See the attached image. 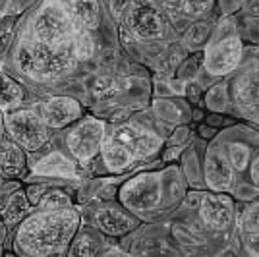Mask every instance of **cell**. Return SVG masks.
Segmentation results:
<instances>
[{
    "label": "cell",
    "mask_w": 259,
    "mask_h": 257,
    "mask_svg": "<svg viewBox=\"0 0 259 257\" xmlns=\"http://www.w3.org/2000/svg\"><path fill=\"white\" fill-rule=\"evenodd\" d=\"M23 101V87L10 77L8 74L0 72V110H12Z\"/></svg>",
    "instance_id": "cell-17"
},
{
    "label": "cell",
    "mask_w": 259,
    "mask_h": 257,
    "mask_svg": "<svg viewBox=\"0 0 259 257\" xmlns=\"http://www.w3.org/2000/svg\"><path fill=\"white\" fill-rule=\"evenodd\" d=\"M205 182L213 192H227L232 186V166L217 147L205 157Z\"/></svg>",
    "instance_id": "cell-13"
},
{
    "label": "cell",
    "mask_w": 259,
    "mask_h": 257,
    "mask_svg": "<svg viewBox=\"0 0 259 257\" xmlns=\"http://www.w3.org/2000/svg\"><path fill=\"white\" fill-rule=\"evenodd\" d=\"M199 64H203V54H194L190 60H186V64L180 68V77H186V75H195Z\"/></svg>",
    "instance_id": "cell-27"
},
{
    "label": "cell",
    "mask_w": 259,
    "mask_h": 257,
    "mask_svg": "<svg viewBox=\"0 0 259 257\" xmlns=\"http://www.w3.org/2000/svg\"><path fill=\"white\" fill-rule=\"evenodd\" d=\"M215 6V0H182L180 2V8L186 16H192V18H199V16H205L213 10Z\"/></svg>",
    "instance_id": "cell-24"
},
{
    "label": "cell",
    "mask_w": 259,
    "mask_h": 257,
    "mask_svg": "<svg viewBox=\"0 0 259 257\" xmlns=\"http://www.w3.org/2000/svg\"><path fill=\"white\" fill-rule=\"evenodd\" d=\"M25 162L23 149L12 140L0 141V168L4 170H20Z\"/></svg>",
    "instance_id": "cell-18"
},
{
    "label": "cell",
    "mask_w": 259,
    "mask_h": 257,
    "mask_svg": "<svg viewBox=\"0 0 259 257\" xmlns=\"http://www.w3.org/2000/svg\"><path fill=\"white\" fill-rule=\"evenodd\" d=\"M246 247H248L249 253H253V255H259V232H248Z\"/></svg>",
    "instance_id": "cell-30"
},
{
    "label": "cell",
    "mask_w": 259,
    "mask_h": 257,
    "mask_svg": "<svg viewBox=\"0 0 259 257\" xmlns=\"http://www.w3.org/2000/svg\"><path fill=\"white\" fill-rule=\"evenodd\" d=\"M114 87V79L110 77V75H99L97 79L93 81V91L99 93V95H103V93H107Z\"/></svg>",
    "instance_id": "cell-28"
},
{
    "label": "cell",
    "mask_w": 259,
    "mask_h": 257,
    "mask_svg": "<svg viewBox=\"0 0 259 257\" xmlns=\"http://www.w3.org/2000/svg\"><path fill=\"white\" fill-rule=\"evenodd\" d=\"M6 132L12 140L16 141L23 151H37L41 149L49 141V126L43 122L41 114L33 108H18L10 110L6 118Z\"/></svg>",
    "instance_id": "cell-5"
},
{
    "label": "cell",
    "mask_w": 259,
    "mask_h": 257,
    "mask_svg": "<svg viewBox=\"0 0 259 257\" xmlns=\"http://www.w3.org/2000/svg\"><path fill=\"white\" fill-rule=\"evenodd\" d=\"M0 255H2V247H0Z\"/></svg>",
    "instance_id": "cell-36"
},
{
    "label": "cell",
    "mask_w": 259,
    "mask_h": 257,
    "mask_svg": "<svg viewBox=\"0 0 259 257\" xmlns=\"http://www.w3.org/2000/svg\"><path fill=\"white\" fill-rule=\"evenodd\" d=\"M62 2L77 27H83L89 31L97 29L99 22H101L99 0H62Z\"/></svg>",
    "instance_id": "cell-14"
},
{
    "label": "cell",
    "mask_w": 259,
    "mask_h": 257,
    "mask_svg": "<svg viewBox=\"0 0 259 257\" xmlns=\"http://www.w3.org/2000/svg\"><path fill=\"white\" fill-rule=\"evenodd\" d=\"M162 182L155 172H145L126 182L120 190V201L132 213H145L155 209L161 201Z\"/></svg>",
    "instance_id": "cell-8"
},
{
    "label": "cell",
    "mask_w": 259,
    "mask_h": 257,
    "mask_svg": "<svg viewBox=\"0 0 259 257\" xmlns=\"http://www.w3.org/2000/svg\"><path fill=\"white\" fill-rule=\"evenodd\" d=\"M244 228L248 232H259V203H253L244 213Z\"/></svg>",
    "instance_id": "cell-26"
},
{
    "label": "cell",
    "mask_w": 259,
    "mask_h": 257,
    "mask_svg": "<svg viewBox=\"0 0 259 257\" xmlns=\"http://www.w3.org/2000/svg\"><path fill=\"white\" fill-rule=\"evenodd\" d=\"M39 114L51 130H60L76 124L83 114V108L72 97H51L41 105Z\"/></svg>",
    "instance_id": "cell-10"
},
{
    "label": "cell",
    "mask_w": 259,
    "mask_h": 257,
    "mask_svg": "<svg viewBox=\"0 0 259 257\" xmlns=\"http://www.w3.org/2000/svg\"><path fill=\"white\" fill-rule=\"evenodd\" d=\"M31 209L33 205L27 199V193L23 192V190H16L8 197V201L4 203L2 211H0V217L6 223V226H16L18 223H22L27 215L33 213Z\"/></svg>",
    "instance_id": "cell-16"
},
{
    "label": "cell",
    "mask_w": 259,
    "mask_h": 257,
    "mask_svg": "<svg viewBox=\"0 0 259 257\" xmlns=\"http://www.w3.org/2000/svg\"><path fill=\"white\" fill-rule=\"evenodd\" d=\"M166 2H178V0H166Z\"/></svg>",
    "instance_id": "cell-35"
},
{
    "label": "cell",
    "mask_w": 259,
    "mask_h": 257,
    "mask_svg": "<svg viewBox=\"0 0 259 257\" xmlns=\"http://www.w3.org/2000/svg\"><path fill=\"white\" fill-rule=\"evenodd\" d=\"M209 33H211V25L205 22H199V23H194L186 35H184V45L188 47V49H199V47H203L207 43V39H209Z\"/></svg>",
    "instance_id": "cell-23"
},
{
    "label": "cell",
    "mask_w": 259,
    "mask_h": 257,
    "mask_svg": "<svg viewBox=\"0 0 259 257\" xmlns=\"http://www.w3.org/2000/svg\"><path fill=\"white\" fill-rule=\"evenodd\" d=\"M199 132H201V136H203V138H213V136H215V130L205 128V126H201V128H199Z\"/></svg>",
    "instance_id": "cell-33"
},
{
    "label": "cell",
    "mask_w": 259,
    "mask_h": 257,
    "mask_svg": "<svg viewBox=\"0 0 259 257\" xmlns=\"http://www.w3.org/2000/svg\"><path fill=\"white\" fill-rule=\"evenodd\" d=\"M33 172L39 176H60V178H68V176H76V164L64 157L60 151H53L47 157L33 166Z\"/></svg>",
    "instance_id": "cell-15"
},
{
    "label": "cell",
    "mask_w": 259,
    "mask_h": 257,
    "mask_svg": "<svg viewBox=\"0 0 259 257\" xmlns=\"http://www.w3.org/2000/svg\"><path fill=\"white\" fill-rule=\"evenodd\" d=\"M130 0H112V12H116V14H120V12H124V8L128 6Z\"/></svg>",
    "instance_id": "cell-32"
},
{
    "label": "cell",
    "mask_w": 259,
    "mask_h": 257,
    "mask_svg": "<svg viewBox=\"0 0 259 257\" xmlns=\"http://www.w3.org/2000/svg\"><path fill=\"white\" fill-rule=\"evenodd\" d=\"M159 149L161 140L153 132L136 126H120L112 134H105L101 155L110 170L120 172L130 168L136 159L153 157Z\"/></svg>",
    "instance_id": "cell-3"
},
{
    "label": "cell",
    "mask_w": 259,
    "mask_h": 257,
    "mask_svg": "<svg viewBox=\"0 0 259 257\" xmlns=\"http://www.w3.org/2000/svg\"><path fill=\"white\" fill-rule=\"evenodd\" d=\"M242 58V43L238 37H227L207 47L203 54V66L211 75H225L232 72Z\"/></svg>",
    "instance_id": "cell-9"
},
{
    "label": "cell",
    "mask_w": 259,
    "mask_h": 257,
    "mask_svg": "<svg viewBox=\"0 0 259 257\" xmlns=\"http://www.w3.org/2000/svg\"><path fill=\"white\" fill-rule=\"evenodd\" d=\"M228 161L232 164V168L244 170L249 161V149L244 143H232L228 147Z\"/></svg>",
    "instance_id": "cell-25"
},
{
    "label": "cell",
    "mask_w": 259,
    "mask_h": 257,
    "mask_svg": "<svg viewBox=\"0 0 259 257\" xmlns=\"http://www.w3.org/2000/svg\"><path fill=\"white\" fill-rule=\"evenodd\" d=\"M199 215L201 221L213 230H225L228 228L232 215H234V205L228 195H223V192L207 193L199 201Z\"/></svg>",
    "instance_id": "cell-12"
},
{
    "label": "cell",
    "mask_w": 259,
    "mask_h": 257,
    "mask_svg": "<svg viewBox=\"0 0 259 257\" xmlns=\"http://www.w3.org/2000/svg\"><path fill=\"white\" fill-rule=\"evenodd\" d=\"M76 31V22L66 10L62 0H45L35 10L29 25L31 37L54 47H72Z\"/></svg>",
    "instance_id": "cell-4"
},
{
    "label": "cell",
    "mask_w": 259,
    "mask_h": 257,
    "mask_svg": "<svg viewBox=\"0 0 259 257\" xmlns=\"http://www.w3.org/2000/svg\"><path fill=\"white\" fill-rule=\"evenodd\" d=\"M8 2H10V0H0V12H4V10H6V6H8Z\"/></svg>",
    "instance_id": "cell-34"
},
{
    "label": "cell",
    "mask_w": 259,
    "mask_h": 257,
    "mask_svg": "<svg viewBox=\"0 0 259 257\" xmlns=\"http://www.w3.org/2000/svg\"><path fill=\"white\" fill-rule=\"evenodd\" d=\"M107 126L103 120L93 116L79 118L76 126L68 132L66 136V145L72 153V157L81 164H87L101 153V145L105 140Z\"/></svg>",
    "instance_id": "cell-7"
},
{
    "label": "cell",
    "mask_w": 259,
    "mask_h": 257,
    "mask_svg": "<svg viewBox=\"0 0 259 257\" xmlns=\"http://www.w3.org/2000/svg\"><path fill=\"white\" fill-rule=\"evenodd\" d=\"M79 230V215L74 207L37 209L27 215L16 232V251L22 255L49 257L68 253Z\"/></svg>",
    "instance_id": "cell-1"
},
{
    "label": "cell",
    "mask_w": 259,
    "mask_h": 257,
    "mask_svg": "<svg viewBox=\"0 0 259 257\" xmlns=\"http://www.w3.org/2000/svg\"><path fill=\"white\" fill-rule=\"evenodd\" d=\"M64 207H72V199L70 195L58 188H49L41 201L37 203V209H64Z\"/></svg>",
    "instance_id": "cell-22"
},
{
    "label": "cell",
    "mask_w": 259,
    "mask_h": 257,
    "mask_svg": "<svg viewBox=\"0 0 259 257\" xmlns=\"http://www.w3.org/2000/svg\"><path fill=\"white\" fill-rule=\"evenodd\" d=\"M93 225L97 230L108 236H124L140 225V219L126 207L108 205V207H101L95 213Z\"/></svg>",
    "instance_id": "cell-11"
},
{
    "label": "cell",
    "mask_w": 259,
    "mask_h": 257,
    "mask_svg": "<svg viewBox=\"0 0 259 257\" xmlns=\"http://www.w3.org/2000/svg\"><path fill=\"white\" fill-rule=\"evenodd\" d=\"M236 97L248 101V103H259V74H246L240 81H236Z\"/></svg>",
    "instance_id": "cell-20"
},
{
    "label": "cell",
    "mask_w": 259,
    "mask_h": 257,
    "mask_svg": "<svg viewBox=\"0 0 259 257\" xmlns=\"http://www.w3.org/2000/svg\"><path fill=\"white\" fill-rule=\"evenodd\" d=\"M184 91H186V97H188L192 103H197V101H199V97H201V87L197 85L195 81H188Z\"/></svg>",
    "instance_id": "cell-29"
},
{
    "label": "cell",
    "mask_w": 259,
    "mask_h": 257,
    "mask_svg": "<svg viewBox=\"0 0 259 257\" xmlns=\"http://www.w3.org/2000/svg\"><path fill=\"white\" fill-rule=\"evenodd\" d=\"M251 180L255 186H259V155L253 159V164H251Z\"/></svg>",
    "instance_id": "cell-31"
},
{
    "label": "cell",
    "mask_w": 259,
    "mask_h": 257,
    "mask_svg": "<svg viewBox=\"0 0 259 257\" xmlns=\"http://www.w3.org/2000/svg\"><path fill=\"white\" fill-rule=\"evenodd\" d=\"M72 47H74V54H76V58H81V60L91 58L93 53H95V43H93L91 31H89V29H83V27H77Z\"/></svg>",
    "instance_id": "cell-21"
},
{
    "label": "cell",
    "mask_w": 259,
    "mask_h": 257,
    "mask_svg": "<svg viewBox=\"0 0 259 257\" xmlns=\"http://www.w3.org/2000/svg\"><path fill=\"white\" fill-rule=\"evenodd\" d=\"M99 246H101V242L87 230V232H81L77 238H74L68 253L70 255H95V253H99Z\"/></svg>",
    "instance_id": "cell-19"
},
{
    "label": "cell",
    "mask_w": 259,
    "mask_h": 257,
    "mask_svg": "<svg viewBox=\"0 0 259 257\" xmlns=\"http://www.w3.org/2000/svg\"><path fill=\"white\" fill-rule=\"evenodd\" d=\"M74 47H54L37 41L31 35L22 37L16 45L14 64L23 75L37 81H53L74 68Z\"/></svg>",
    "instance_id": "cell-2"
},
{
    "label": "cell",
    "mask_w": 259,
    "mask_h": 257,
    "mask_svg": "<svg viewBox=\"0 0 259 257\" xmlns=\"http://www.w3.org/2000/svg\"><path fill=\"white\" fill-rule=\"evenodd\" d=\"M124 23L138 39L153 41L164 35L166 18L153 0H130L124 8Z\"/></svg>",
    "instance_id": "cell-6"
}]
</instances>
